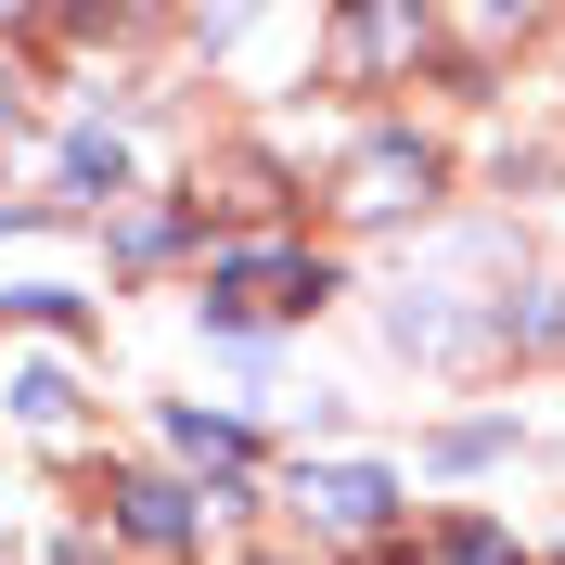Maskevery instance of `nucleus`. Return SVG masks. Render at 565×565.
Here are the masks:
<instances>
[{
	"label": "nucleus",
	"mask_w": 565,
	"mask_h": 565,
	"mask_svg": "<svg viewBox=\"0 0 565 565\" xmlns=\"http://www.w3.org/2000/svg\"><path fill=\"white\" fill-rule=\"evenodd\" d=\"M386 476H373V462H321V476H309V514H321V527H348V540H373V527H386Z\"/></svg>",
	"instance_id": "f257e3e1"
},
{
	"label": "nucleus",
	"mask_w": 565,
	"mask_h": 565,
	"mask_svg": "<svg viewBox=\"0 0 565 565\" xmlns=\"http://www.w3.org/2000/svg\"><path fill=\"white\" fill-rule=\"evenodd\" d=\"M424 180H437V168H424L412 141H373V154L348 168V206L360 218H398V206H424Z\"/></svg>",
	"instance_id": "f03ea898"
},
{
	"label": "nucleus",
	"mask_w": 565,
	"mask_h": 565,
	"mask_svg": "<svg viewBox=\"0 0 565 565\" xmlns=\"http://www.w3.org/2000/svg\"><path fill=\"white\" fill-rule=\"evenodd\" d=\"M0 398H13V424H65V412H77V373H65V360H26Z\"/></svg>",
	"instance_id": "7ed1b4c3"
},
{
	"label": "nucleus",
	"mask_w": 565,
	"mask_h": 565,
	"mask_svg": "<svg viewBox=\"0 0 565 565\" xmlns=\"http://www.w3.org/2000/svg\"><path fill=\"white\" fill-rule=\"evenodd\" d=\"M129 540H154V553H168V540H193V501H180L168 476H141V489H129Z\"/></svg>",
	"instance_id": "20e7f679"
},
{
	"label": "nucleus",
	"mask_w": 565,
	"mask_h": 565,
	"mask_svg": "<svg viewBox=\"0 0 565 565\" xmlns=\"http://www.w3.org/2000/svg\"><path fill=\"white\" fill-rule=\"evenodd\" d=\"M398 39H412V13H360V26H348V65H386Z\"/></svg>",
	"instance_id": "39448f33"
},
{
	"label": "nucleus",
	"mask_w": 565,
	"mask_h": 565,
	"mask_svg": "<svg viewBox=\"0 0 565 565\" xmlns=\"http://www.w3.org/2000/svg\"><path fill=\"white\" fill-rule=\"evenodd\" d=\"M180 450H193V462H245V437H232V424H206V412H180Z\"/></svg>",
	"instance_id": "423d86ee"
},
{
	"label": "nucleus",
	"mask_w": 565,
	"mask_h": 565,
	"mask_svg": "<svg viewBox=\"0 0 565 565\" xmlns=\"http://www.w3.org/2000/svg\"><path fill=\"white\" fill-rule=\"evenodd\" d=\"M437 565H514V540H501V527H450V553H437Z\"/></svg>",
	"instance_id": "0eeeda50"
}]
</instances>
